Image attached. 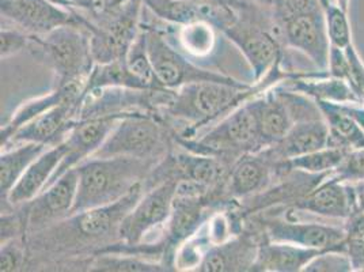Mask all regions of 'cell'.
I'll return each instance as SVG.
<instances>
[{"instance_id":"23","label":"cell","mask_w":364,"mask_h":272,"mask_svg":"<svg viewBox=\"0 0 364 272\" xmlns=\"http://www.w3.org/2000/svg\"><path fill=\"white\" fill-rule=\"evenodd\" d=\"M64 154V142L49 147L28 167V170L22 174V177L4 199H7L9 203L14 206L29 203L36 199L46 189L48 182H50L55 170L60 165Z\"/></svg>"},{"instance_id":"9","label":"cell","mask_w":364,"mask_h":272,"mask_svg":"<svg viewBox=\"0 0 364 272\" xmlns=\"http://www.w3.org/2000/svg\"><path fill=\"white\" fill-rule=\"evenodd\" d=\"M146 38L147 51L155 75L164 89L177 90L185 85L201 80L222 82L237 86L246 85L235 80L234 78L200 68L192 61H188L177 49L170 46L165 40V37L158 31H146Z\"/></svg>"},{"instance_id":"24","label":"cell","mask_w":364,"mask_h":272,"mask_svg":"<svg viewBox=\"0 0 364 272\" xmlns=\"http://www.w3.org/2000/svg\"><path fill=\"white\" fill-rule=\"evenodd\" d=\"M322 252L325 251L265 239L258 245L257 257L252 271L304 272L306 266Z\"/></svg>"},{"instance_id":"43","label":"cell","mask_w":364,"mask_h":272,"mask_svg":"<svg viewBox=\"0 0 364 272\" xmlns=\"http://www.w3.org/2000/svg\"><path fill=\"white\" fill-rule=\"evenodd\" d=\"M356 188V195H358V204L359 209L364 212V182H358L355 184Z\"/></svg>"},{"instance_id":"29","label":"cell","mask_w":364,"mask_h":272,"mask_svg":"<svg viewBox=\"0 0 364 272\" xmlns=\"http://www.w3.org/2000/svg\"><path fill=\"white\" fill-rule=\"evenodd\" d=\"M104 88H127L136 90H152L147 83H144L140 78H137L128 67L127 61H110L104 64L94 66L90 76L86 83V91Z\"/></svg>"},{"instance_id":"31","label":"cell","mask_w":364,"mask_h":272,"mask_svg":"<svg viewBox=\"0 0 364 272\" xmlns=\"http://www.w3.org/2000/svg\"><path fill=\"white\" fill-rule=\"evenodd\" d=\"M127 64L129 70L140 78L144 83L152 90H167L164 89L155 75L154 67H152L149 51H147V38H146V31H140L139 36L135 40V43L131 46V49L127 53Z\"/></svg>"},{"instance_id":"28","label":"cell","mask_w":364,"mask_h":272,"mask_svg":"<svg viewBox=\"0 0 364 272\" xmlns=\"http://www.w3.org/2000/svg\"><path fill=\"white\" fill-rule=\"evenodd\" d=\"M49 146L40 143H21L0 155V191L1 199L7 197L28 167L48 150Z\"/></svg>"},{"instance_id":"20","label":"cell","mask_w":364,"mask_h":272,"mask_svg":"<svg viewBox=\"0 0 364 272\" xmlns=\"http://www.w3.org/2000/svg\"><path fill=\"white\" fill-rule=\"evenodd\" d=\"M205 219V204L203 197L177 195L173 202V210L165 226V252L177 251L182 244L196 236Z\"/></svg>"},{"instance_id":"38","label":"cell","mask_w":364,"mask_h":272,"mask_svg":"<svg viewBox=\"0 0 364 272\" xmlns=\"http://www.w3.org/2000/svg\"><path fill=\"white\" fill-rule=\"evenodd\" d=\"M29 34L21 29H11L7 26H1L0 33V53L1 59H7L13 55L19 53L22 49H25L29 43Z\"/></svg>"},{"instance_id":"41","label":"cell","mask_w":364,"mask_h":272,"mask_svg":"<svg viewBox=\"0 0 364 272\" xmlns=\"http://www.w3.org/2000/svg\"><path fill=\"white\" fill-rule=\"evenodd\" d=\"M52 1L60 4L65 9L85 11V13L91 14V16L100 13L101 10H104L107 7L104 0H52Z\"/></svg>"},{"instance_id":"32","label":"cell","mask_w":364,"mask_h":272,"mask_svg":"<svg viewBox=\"0 0 364 272\" xmlns=\"http://www.w3.org/2000/svg\"><path fill=\"white\" fill-rule=\"evenodd\" d=\"M346 253L353 272H364V212L359 209L344 221Z\"/></svg>"},{"instance_id":"15","label":"cell","mask_w":364,"mask_h":272,"mask_svg":"<svg viewBox=\"0 0 364 272\" xmlns=\"http://www.w3.org/2000/svg\"><path fill=\"white\" fill-rule=\"evenodd\" d=\"M291 209L325 219L346 221L359 210L355 184L337 182L331 174Z\"/></svg>"},{"instance_id":"19","label":"cell","mask_w":364,"mask_h":272,"mask_svg":"<svg viewBox=\"0 0 364 272\" xmlns=\"http://www.w3.org/2000/svg\"><path fill=\"white\" fill-rule=\"evenodd\" d=\"M329 130L323 119L295 121L286 136L268 147L273 158L280 161H289L291 158L301 157L309 152H317L328 147Z\"/></svg>"},{"instance_id":"45","label":"cell","mask_w":364,"mask_h":272,"mask_svg":"<svg viewBox=\"0 0 364 272\" xmlns=\"http://www.w3.org/2000/svg\"><path fill=\"white\" fill-rule=\"evenodd\" d=\"M255 1H257V3L262 4V6H267V7H272L276 3H279L280 0H255Z\"/></svg>"},{"instance_id":"22","label":"cell","mask_w":364,"mask_h":272,"mask_svg":"<svg viewBox=\"0 0 364 272\" xmlns=\"http://www.w3.org/2000/svg\"><path fill=\"white\" fill-rule=\"evenodd\" d=\"M258 245L247 236L215 244L205 251L196 271H252L257 257Z\"/></svg>"},{"instance_id":"6","label":"cell","mask_w":364,"mask_h":272,"mask_svg":"<svg viewBox=\"0 0 364 272\" xmlns=\"http://www.w3.org/2000/svg\"><path fill=\"white\" fill-rule=\"evenodd\" d=\"M59 86L87 82L94 68L90 33L85 26L68 25L48 33L40 41Z\"/></svg>"},{"instance_id":"25","label":"cell","mask_w":364,"mask_h":272,"mask_svg":"<svg viewBox=\"0 0 364 272\" xmlns=\"http://www.w3.org/2000/svg\"><path fill=\"white\" fill-rule=\"evenodd\" d=\"M86 83L87 82H74V83H70V85L58 86L56 90L46 94V95H41L38 98H34V100L28 101L26 104L21 106L14 113V116L11 117V120L1 127V131H0L1 147H4L10 142V139L13 137L16 131L21 127H23L25 124H28L29 121L34 120L36 117L46 113V110L52 109L53 106L59 105L68 97L85 94Z\"/></svg>"},{"instance_id":"3","label":"cell","mask_w":364,"mask_h":272,"mask_svg":"<svg viewBox=\"0 0 364 272\" xmlns=\"http://www.w3.org/2000/svg\"><path fill=\"white\" fill-rule=\"evenodd\" d=\"M269 9L282 43L301 52L318 71H328L331 43L321 0H280Z\"/></svg>"},{"instance_id":"27","label":"cell","mask_w":364,"mask_h":272,"mask_svg":"<svg viewBox=\"0 0 364 272\" xmlns=\"http://www.w3.org/2000/svg\"><path fill=\"white\" fill-rule=\"evenodd\" d=\"M216 158L193 152L177 154L171 159V169L178 173V180H189L210 189L222 182L226 174V167Z\"/></svg>"},{"instance_id":"21","label":"cell","mask_w":364,"mask_h":272,"mask_svg":"<svg viewBox=\"0 0 364 272\" xmlns=\"http://www.w3.org/2000/svg\"><path fill=\"white\" fill-rule=\"evenodd\" d=\"M249 101L255 110L261 142L264 147L268 149L280 142L292 127L294 120L289 108L276 88L264 91L261 95H256Z\"/></svg>"},{"instance_id":"34","label":"cell","mask_w":364,"mask_h":272,"mask_svg":"<svg viewBox=\"0 0 364 272\" xmlns=\"http://www.w3.org/2000/svg\"><path fill=\"white\" fill-rule=\"evenodd\" d=\"M349 13L331 3L325 7V19H326V31L331 46L347 49L353 44L352 28L349 21Z\"/></svg>"},{"instance_id":"12","label":"cell","mask_w":364,"mask_h":272,"mask_svg":"<svg viewBox=\"0 0 364 272\" xmlns=\"http://www.w3.org/2000/svg\"><path fill=\"white\" fill-rule=\"evenodd\" d=\"M265 239L271 241L289 242L319 251H344V226L325 222H299L292 218H269L264 222Z\"/></svg>"},{"instance_id":"33","label":"cell","mask_w":364,"mask_h":272,"mask_svg":"<svg viewBox=\"0 0 364 272\" xmlns=\"http://www.w3.org/2000/svg\"><path fill=\"white\" fill-rule=\"evenodd\" d=\"M94 271L107 272H156L171 270L167 264H158L137 256H107L98 257L92 264Z\"/></svg>"},{"instance_id":"17","label":"cell","mask_w":364,"mask_h":272,"mask_svg":"<svg viewBox=\"0 0 364 272\" xmlns=\"http://www.w3.org/2000/svg\"><path fill=\"white\" fill-rule=\"evenodd\" d=\"M77 192V172L73 169L60 179L48 185L46 189L31 200L28 214V225L37 229L56 221L61 216L71 215Z\"/></svg>"},{"instance_id":"48","label":"cell","mask_w":364,"mask_h":272,"mask_svg":"<svg viewBox=\"0 0 364 272\" xmlns=\"http://www.w3.org/2000/svg\"><path fill=\"white\" fill-rule=\"evenodd\" d=\"M112 1H113V0H104V3H105V6H109V4H110V3H112Z\"/></svg>"},{"instance_id":"11","label":"cell","mask_w":364,"mask_h":272,"mask_svg":"<svg viewBox=\"0 0 364 272\" xmlns=\"http://www.w3.org/2000/svg\"><path fill=\"white\" fill-rule=\"evenodd\" d=\"M1 19L28 34L46 36L63 26L87 28V18L52 0H0Z\"/></svg>"},{"instance_id":"16","label":"cell","mask_w":364,"mask_h":272,"mask_svg":"<svg viewBox=\"0 0 364 272\" xmlns=\"http://www.w3.org/2000/svg\"><path fill=\"white\" fill-rule=\"evenodd\" d=\"M141 197L143 182H139L129 194L112 204L71 215L70 226L82 240L94 241L105 239L113 230L119 231L122 219L135 207Z\"/></svg>"},{"instance_id":"4","label":"cell","mask_w":364,"mask_h":272,"mask_svg":"<svg viewBox=\"0 0 364 272\" xmlns=\"http://www.w3.org/2000/svg\"><path fill=\"white\" fill-rule=\"evenodd\" d=\"M253 1L243 10L242 18L238 16L223 31L240 48L258 83L282 63L283 49L279 34H274L272 13L265 16Z\"/></svg>"},{"instance_id":"35","label":"cell","mask_w":364,"mask_h":272,"mask_svg":"<svg viewBox=\"0 0 364 272\" xmlns=\"http://www.w3.org/2000/svg\"><path fill=\"white\" fill-rule=\"evenodd\" d=\"M182 46L185 51L195 56H203L210 53L215 44L213 25L208 22H195L182 25L180 33Z\"/></svg>"},{"instance_id":"36","label":"cell","mask_w":364,"mask_h":272,"mask_svg":"<svg viewBox=\"0 0 364 272\" xmlns=\"http://www.w3.org/2000/svg\"><path fill=\"white\" fill-rule=\"evenodd\" d=\"M304 272H353V267L344 251L331 249L314 257Z\"/></svg>"},{"instance_id":"14","label":"cell","mask_w":364,"mask_h":272,"mask_svg":"<svg viewBox=\"0 0 364 272\" xmlns=\"http://www.w3.org/2000/svg\"><path fill=\"white\" fill-rule=\"evenodd\" d=\"M85 94L73 95L64 100L59 105L53 106L40 115L34 120L29 121L21 127L10 143H40L46 146H56L61 143L71 128L76 124L75 116H79V109ZM6 145V146H7ZM4 146V147H6Z\"/></svg>"},{"instance_id":"18","label":"cell","mask_w":364,"mask_h":272,"mask_svg":"<svg viewBox=\"0 0 364 272\" xmlns=\"http://www.w3.org/2000/svg\"><path fill=\"white\" fill-rule=\"evenodd\" d=\"M277 164L268 149L243 154L230 173L231 194L247 197L267 191L273 180H277Z\"/></svg>"},{"instance_id":"42","label":"cell","mask_w":364,"mask_h":272,"mask_svg":"<svg viewBox=\"0 0 364 272\" xmlns=\"http://www.w3.org/2000/svg\"><path fill=\"white\" fill-rule=\"evenodd\" d=\"M191 3H200V4H213V6H235L240 4L242 0H183Z\"/></svg>"},{"instance_id":"39","label":"cell","mask_w":364,"mask_h":272,"mask_svg":"<svg viewBox=\"0 0 364 272\" xmlns=\"http://www.w3.org/2000/svg\"><path fill=\"white\" fill-rule=\"evenodd\" d=\"M23 245L16 239L1 242L0 251V271H16L23 263Z\"/></svg>"},{"instance_id":"30","label":"cell","mask_w":364,"mask_h":272,"mask_svg":"<svg viewBox=\"0 0 364 272\" xmlns=\"http://www.w3.org/2000/svg\"><path fill=\"white\" fill-rule=\"evenodd\" d=\"M347 152H348L328 146L317 152L291 158L289 161H280L277 164V174L283 176L291 170H301L311 174L333 173L336 167H338L344 159Z\"/></svg>"},{"instance_id":"13","label":"cell","mask_w":364,"mask_h":272,"mask_svg":"<svg viewBox=\"0 0 364 272\" xmlns=\"http://www.w3.org/2000/svg\"><path fill=\"white\" fill-rule=\"evenodd\" d=\"M124 115H109L76 121L75 125L63 140L65 145V154L48 185L60 179L67 172L90 159L95 152L104 145L110 131L114 128L116 122L120 120Z\"/></svg>"},{"instance_id":"5","label":"cell","mask_w":364,"mask_h":272,"mask_svg":"<svg viewBox=\"0 0 364 272\" xmlns=\"http://www.w3.org/2000/svg\"><path fill=\"white\" fill-rule=\"evenodd\" d=\"M143 0H128L119 7H105L87 19L91 53L97 64L122 61L139 36Z\"/></svg>"},{"instance_id":"2","label":"cell","mask_w":364,"mask_h":272,"mask_svg":"<svg viewBox=\"0 0 364 272\" xmlns=\"http://www.w3.org/2000/svg\"><path fill=\"white\" fill-rule=\"evenodd\" d=\"M77 192L71 215L112 204L143 182L147 159L132 157L90 158L75 167Z\"/></svg>"},{"instance_id":"8","label":"cell","mask_w":364,"mask_h":272,"mask_svg":"<svg viewBox=\"0 0 364 272\" xmlns=\"http://www.w3.org/2000/svg\"><path fill=\"white\" fill-rule=\"evenodd\" d=\"M164 143V130L151 115L129 112L116 122L104 145L91 158L132 157L149 159L162 150Z\"/></svg>"},{"instance_id":"26","label":"cell","mask_w":364,"mask_h":272,"mask_svg":"<svg viewBox=\"0 0 364 272\" xmlns=\"http://www.w3.org/2000/svg\"><path fill=\"white\" fill-rule=\"evenodd\" d=\"M329 130L328 146L346 152L364 147V130L344 106L332 101H317Z\"/></svg>"},{"instance_id":"10","label":"cell","mask_w":364,"mask_h":272,"mask_svg":"<svg viewBox=\"0 0 364 272\" xmlns=\"http://www.w3.org/2000/svg\"><path fill=\"white\" fill-rule=\"evenodd\" d=\"M176 179H168L147 191L122 219L117 234L127 246H139L152 230L166 226L177 194Z\"/></svg>"},{"instance_id":"46","label":"cell","mask_w":364,"mask_h":272,"mask_svg":"<svg viewBox=\"0 0 364 272\" xmlns=\"http://www.w3.org/2000/svg\"><path fill=\"white\" fill-rule=\"evenodd\" d=\"M125 1H128V0H113L107 7H119V6L124 4Z\"/></svg>"},{"instance_id":"7","label":"cell","mask_w":364,"mask_h":272,"mask_svg":"<svg viewBox=\"0 0 364 272\" xmlns=\"http://www.w3.org/2000/svg\"><path fill=\"white\" fill-rule=\"evenodd\" d=\"M193 152L207 155H243L264 150L250 101L234 109L196 142H185Z\"/></svg>"},{"instance_id":"47","label":"cell","mask_w":364,"mask_h":272,"mask_svg":"<svg viewBox=\"0 0 364 272\" xmlns=\"http://www.w3.org/2000/svg\"><path fill=\"white\" fill-rule=\"evenodd\" d=\"M321 3L323 4V7H326V6H329L332 3V0H321Z\"/></svg>"},{"instance_id":"44","label":"cell","mask_w":364,"mask_h":272,"mask_svg":"<svg viewBox=\"0 0 364 272\" xmlns=\"http://www.w3.org/2000/svg\"><path fill=\"white\" fill-rule=\"evenodd\" d=\"M332 3H334L336 6H338L340 9H343L344 11L349 13V9H350V0H332Z\"/></svg>"},{"instance_id":"40","label":"cell","mask_w":364,"mask_h":272,"mask_svg":"<svg viewBox=\"0 0 364 272\" xmlns=\"http://www.w3.org/2000/svg\"><path fill=\"white\" fill-rule=\"evenodd\" d=\"M328 74L333 78H338V79L348 82L349 76H350V66H349L347 52L344 49L331 46Z\"/></svg>"},{"instance_id":"1","label":"cell","mask_w":364,"mask_h":272,"mask_svg":"<svg viewBox=\"0 0 364 272\" xmlns=\"http://www.w3.org/2000/svg\"><path fill=\"white\" fill-rule=\"evenodd\" d=\"M282 80V73L274 70L256 86H237L213 80L193 82L174 91L166 105L167 113L176 120L186 122L192 131H196L223 115L231 113L247 100L258 95V93L269 90V83Z\"/></svg>"},{"instance_id":"37","label":"cell","mask_w":364,"mask_h":272,"mask_svg":"<svg viewBox=\"0 0 364 272\" xmlns=\"http://www.w3.org/2000/svg\"><path fill=\"white\" fill-rule=\"evenodd\" d=\"M332 177L337 182L348 184L364 182V147L347 152L341 164L332 173Z\"/></svg>"}]
</instances>
